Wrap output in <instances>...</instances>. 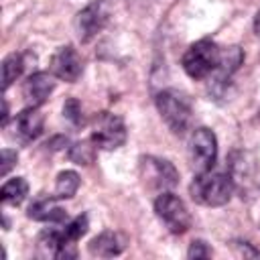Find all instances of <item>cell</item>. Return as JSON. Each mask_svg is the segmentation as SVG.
I'll return each mask as SVG.
<instances>
[{"label": "cell", "mask_w": 260, "mask_h": 260, "mask_svg": "<svg viewBox=\"0 0 260 260\" xmlns=\"http://www.w3.org/2000/svg\"><path fill=\"white\" fill-rule=\"evenodd\" d=\"M53 89H55V75L45 73V71H37V73L26 77V81L22 85V98H24L26 106L39 108L49 100Z\"/></svg>", "instance_id": "11"}, {"label": "cell", "mask_w": 260, "mask_h": 260, "mask_svg": "<svg viewBox=\"0 0 260 260\" xmlns=\"http://www.w3.org/2000/svg\"><path fill=\"white\" fill-rule=\"evenodd\" d=\"M16 160H18L16 150L4 148V150H2V167H0V175H2V177H6V175H8V171L16 165Z\"/></svg>", "instance_id": "21"}, {"label": "cell", "mask_w": 260, "mask_h": 260, "mask_svg": "<svg viewBox=\"0 0 260 260\" xmlns=\"http://www.w3.org/2000/svg\"><path fill=\"white\" fill-rule=\"evenodd\" d=\"M256 30H258V35H260V12H258V16H256Z\"/></svg>", "instance_id": "23"}, {"label": "cell", "mask_w": 260, "mask_h": 260, "mask_svg": "<svg viewBox=\"0 0 260 260\" xmlns=\"http://www.w3.org/2000/svg\"><path fill=\"white\" fill-rule=\"evenodd\" d=\"M43 126H45V116L41 114V110L35 106H26L12 120V136L18 142L28 144L43 134Z\"/></svg>", "instance_id": "9"}, {"label": "cell", "mask_w": 260, "mask_h": 260, "mask_svg": "<svg viewBox=\"0 0 260 260\" xmlns=\"http://www.w3.org/2000/svg\"><path fill=\"white\" fill-rule=\"evenodd\" d=\"M26 215L35 221H51V223H59V221H65L67 219V213L63 207L57 205V197H37L28 209H26Z\"/></svg>", "instance_id": "12"}, {"label": "cell", "mask_w": 260, "mask_h": 260, "mask_svg": "<svg viewBox=\"0 0 260 260\" xmlns=\"http://www.w3.org/2000/svg\"><path fill=\"white\" fill-rule=\"evenodd\" d=\"M24 69V59L20 53H10L4 57L2 61V87L8 89L20 75Z\"/></svg>", "instance_id": "15"}, {"label": "cell", "mask_w": 260, "mask_h": 260, "mask_svg": "<svg viewBox=\"0 0 260 260\" xmlns=\"http://www.w3.org/2000/svg\"><path fill=\"white\" fill-rule=\"evenodd\" d=\"M95 144L93 140H81V142H75L71 148H69V158L75 162V165H91L93 162V156H95Z\"/></svg>", "instance_id": "17"}, {"label": "cell", "mask_w": 260, "mask_h": 260, "mask_svg": "<svg viewBox=\"0 0 260 260\" xmlns=\"http://www.w3.org/2000/svg\"><path fill=\"white\" fill-rule=\"evenodd\" d=\"M187 256L189 258H209L211 256V250H209V246L203 240H193L191 246H189Z\"/></svg>", "instance_id": "20"}, {"label": "cell", "mask_w": 260, "mask_h": 260, "mask_svg": "<svg viewBox=\"0 0 260 260\" xmlns=\"http://www.w3.org/2000/svg\"><path fill=\"white\" fill-rule=\"evenodd\" d=\"M191 199L205 207H221L225 205L234 195V179L225 173L217 171H205L197 173L189 187Z\"/></svg>", "instance_id": "1"}, {"label": "cell", "mask_w": 260, "mask_h": 260, "mask_svg": "<svg viewBox=\"0 0 260 260\" xmlns=\"http://www.w3.org/2000/svg\"><path fill=\"white\" fill-rule=\"evenodd\" d=\"M124 246H126V242L120 234H116L112 230H106L89 242V254L100 256V258H112V256L122 254Z\"/></svg>", "instance_id": "13"}, {"label": "cell", "mask_w": 260, "mask_h": 260, "mask_svg": "<svg viewBox=\"0 0 260 260\" xmlns=\"http://www.w3.org/2000/svg\"><path fill=\"white\" fill-rule=\"evenodd\" d=\"M154 213L171 234H185L191 228V213L181 197L171 191H160L154 199Z\"/></svg>", "instance_id": "4"}, {"label": "cell", "mask_w": 260, "mask_h": 260, "mask_svg": "<svg viewBox=\"0 0 260 260\" xmlns=\"http://www.w3.org/2000/svg\"><path fill=\"white\" fill-rule=\"evenodd\" d=\"M81 71H83V63H81V57L77 55V51L69 45L59 47L51 59V73L61 81L73 83L79 79Z\"/></svg>", "instance_id": "10"}, {"label": "cell", "mask_w": 260, "mask_h": 260, "mask_svg": "<svg viewBox=\"0 0 260 260\" xmlns=\"http://www.w3.org/2000/svg\"><path fill=\"white\" fill-rule=\"evenodd\" d=\"M2 203L6 205H20L28 195V183L22 177H14L2 185Z\"/></svg>", "instance_id": "14"}, {"label": "cell", "mask_w": 260, "mask_h": 260, "mask_svg": "<svg viewBox=\"0 0 260 260\" xmlns=\"http://www.w3.org/2000/svg\"><path fill=\"white\" fill-rule=\"evenodd\" d=\"M156 110L165 124L175 132V134H185L191 128L193 120V108L191 102L177 89H162L156 95Z\"/></svg>", "instance_id": "2"}, {"label": "cell", "mask_w": 260, "mask_h": 260, "mask_svg": "<svg viewBox=\"0 0 260 260\" xmlns=\"http://www.w3.org/2000/svg\"><path fill=\"white\" fill-rule=\"evenodd\" d=\"M79 189V175L75 171H61L55 181V197L71 199Z\"/></svg>", "instance_id": "16"}, {"label": "cell", "mask_w": 260, "mask_h": 260, "mask_svg": "<svg viewBox=\"0 0 260 260\" xmlns=\"http://www.w3.org/2000/svg\"><path fill=\"white\" fill-rule=\"evenodd\" d=\"M240 244H242V242H240ZM240 248H242V254H246V256H248V254H250V256H260V252H258V250H252L250 244H246V242H244Z\"/></svg>", "instance_id": "22"}, {"label": "cell", "mask_w": 260, "mask_h": 260, "mask_svg": "<svg viewBox=\"0 0 260 260\" xmlns=\"http://www.w3.org/2000/svg\"><path fill=\"white\" fill-rule=\"evenodd\" d=\"M110 8L106 0H93L75 16V32L81 43L91 41L108 22Z\"/></svg>", "instance_id": "7"}, {"label": "cell", "mask_w": 260, "mask_h": 260, "mask_svg": "<svg viewBox=\"0 0 260 260\" xmlns=\"http://www.w3.org/2000/svg\"><path fill=\"white\" fill-rule=\"evenodd\" d=\"M87 228H89L87 215H77V217H73L69 223H65V228H63L61 232H63V238H65L69 244H75L81 236H85Z\"/></svg>", "instance_id": "18"}, {"label": "cell", "mask_w": 260, "mask_h": 260, "mask_svg": "<svg viewBox=\"0 0 260 260\" xmlns=\"http://www.w3.org/2000/svg\"><path fill=\"white\" fill-rule=\"evenodd\" d=\"M63 116L73 124V126H81L83 124V114H81V104L75 98H69L63 106Z\"/></svg>", "instance_id": "19"}, {"label": "cell", "mask_w": 260, "mask_h": 260, "mask_svg": "<svg viewBox=\"0 0 260 260\" xmlns=\"http://www.w3.org/2000/svg\"><path fill=\"white\" fill-rule=\"evenodd\" d=\"M91 140L98 148L104 150H116L126 142V126L124 120L116 114L110 112H102L95 122H93V130H91Z\"/></svg>", "instance_id": "6"}, {"label": "cell", "mask_w": 260, "mask_h": 260, "mask_svg": "<svg viewBox=\"0 0 260 260\" xmlns=\"http://www.w3.org/2000/svg\"><path fill=\"white\" fill-rule=\"evenodd\" d=\"M221 51L211 39H201L193 43L183 55V69L191 79H205L215 73L219 65Z\"/></svg>", "instance_id": "3"}, {"label": "cell", "mask_w": 260, "mask_h": 260, "mask_svg": "<svg viewBox=\"0 0 260 260\" xmlns=\"http://www.w3.org/2000/svg\"><path fill=\"white\" fill-rule=\"evenodd\" d=\"M217 138L209 128H195L189 138V160L195 173H205L215 165Z\"/></svg>", "instance_id": "5"}, {"label": "cell", "mask_w": 260, "mask_h": 260, "mask_svg": "<svg viewBox=\"0 0 260 260\" xmlns=\"http://www.w3.org/2000/svg\"><path fill=\"white\" fill-rule=\"evenodd\" d=\"M142 179L158 189V191H167V189H173L177 183H179V173L177 169L173 167V162L165 160V158H158V156H146L142 158Z\"/></svg>", "instance_id": "8"}]
</instances>
